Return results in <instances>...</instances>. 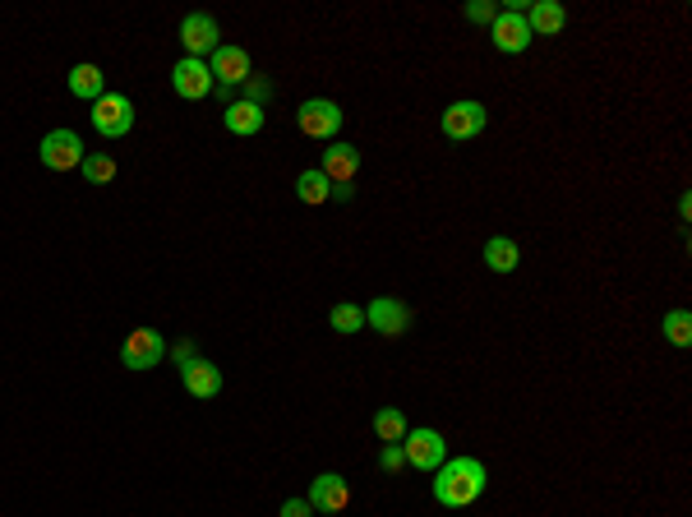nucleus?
<instances>
[{
  "label": "nucleus",
  "mask_w": 692,
  "mask_h": 517,
  "mask_svg": "<svg viewBox=\"0 0 692 517\" xmlns=\"http://www.w3.org/2000/svg\"><path fill=\"white\" fill-rule=\"evenodd\" d=\"M485 467L476 457H448L439 471H434V499L443 508H471L485 494Z\"/></svg>",
  "instance_id": "f257e3e1"
},
{
  "label": "nucleus",
  "mask_w": 692,
  "mask_h": 517,
  "mask_svg": "<svg viewBox=\"0 0 692 517\" xmlns=\"http://www.w3.org/2000/svg\"><path fill=\"white\" fill-rule=\"evenodd\" d=\"M296 125H300V134H310V139L333 144L337 130H342V107H337V102H328V97H310V102H300Z\"/></svg>",
  "instance_id": "f03ea898"
},
{
  "label": "nucleus",
  "mask_w": 692,
  "mask_h": 517,
  "mask_svg": "<svg viewBox=\"0 0 692 517\" xmlns=\"http://www.w3.org/2000/svg\"><path fill=\"white\" fill-rule=\"evenodd\" d=\"M93 130L102 139H120L134 130V102L125 93H102L93 102Z\"/></svg>",
  "instance_id": "7ed1b4c3"
},
{
  "label": "nucleus",
  "mask_w": 692,
  "mask_h": 517,
  "mask_svg": "<svg viewBox=\"0 0 692 517\" xmlns=\"http://www.w3.org/2000/svg\"><path fill=\"white\" fill-rule=\"evenodd\" d=\"M37 157H42V167L47 171H74L84 167V139L74 130H51L42 144H37Z\"/></svg>",
  "instance_id": "20e7f679"
},
{
  "label": "nucleus",
  "mask_w": 692,
  "mask_h": 517,
  "mask_svg": "<svg viewBox=\"0 0 692 517\" xmlns=\"http://www.w3.org/2000/svg\"><path fill=\"white\" fill-rule=\"evenodd\" d=\"M402 453H406V467H416V471H439L443 462H448V444H443V434L439 430H406L402 439Z\"/></svg>",
  "instance_id": "39448f33"
},
{
  "label": "nucleus",
  "mask_w": 692,
  "mask_h": 517,
  "mask_svg": "<svg viewBox=\"0 0 692 517\" xmlns=\"http://www.w3.org/2000/svg\"><path fill=\"white\" fill-rule=\"evenodd\" d=\"M485 125H490V111H485V102H453V107L443 111V134L453 139V144H466V139H480L485 134Z\"/></svg>",
  "instance_id": "423d86ee"
},
{
  "label": "nucleus",
  "mask_w": 692,
  "mask_h": 517,
  "mask_svg": "<svg viewBox=\"0 0 692 517\" xmlns=\"http://www.w3.org/2000/svg\"><path fill=\"white\" fill-rule=\"evenodd\" d=\"M180 47H185V56H194V61L213 56V51L222 47V28H217L213 14H185V19H180Z\"/></svg>",
  "instance_id": "0eeeda50"
},
{
  "label": "nucleus",
  "mask_w": 692,
  "mask_h": 517,
  "mask_svg": "<svg viewBox=\"0 0 692 517\" xmlns=\"http://www.w3.org/2000/svg\"><path fill=\"white\" fill-rule=\"evenodd\" d=\"M162 356H167V337L157 333V328H134L125 337V347H120V365L125 370H153Z\"/></svg>",
  "instance_id": "6e6552de"
},
{
  "label": "nucleus",
  "mask_w": 692,
  "mask_h": 517,
  "mask_svg": "<svg viewBox=\"0 0 692 517\" xmlns=\"http://www.w3.org/2000/svg\"><path fill=\"white\" fill-rule=\"evenodd\" d=\"M310 508L314 513H323V517H333V513H342L346 504H351V485H346V476H337V471H323V476H314L310 481Z\"/></svg>",
  "instance_id": "1a4fd4ad"
},
{
  "label": "nucleus",
  "mask_w": 692,
  "mask_h": 517,
  "mask_svg": "<svg viewBox=\"0 0 692 517\" xmlns=\"http://www.w3.org/2000/svg\"><path fill=\"white\" fill-rule=\"evenodd\" d=\"M171 88H176L185 102H203V97L213 93V70H208V61H194V56H185V61H176V70H171Z\"/></svg>",
  "instance_id": "9d476101"
},
{
  "label": "nucleus",
  "mask_w": 692,
  "mask_h": 517,
  "mask_svg": "<svg viewBox=\"0 0 692 517\" xmlns=\"http://www.w3.org/2000/svg\"><path fill=\"white\" fill-rule=\"evenodd\" d=\"M365 324L383 337H402L406 328H411V310H406L397 296H374V301L365 305Z\"/></svg>",
  "instance_id": "9b49d317"
},
{
  "label": "nucleus",
  "mask_w": 692,
  "mask_h": 517,
  "mask_svg": "<svg viewBox=\"0 0 692 517\" xmlns=\"http://www.w3.org/2000/svg\"><path fill=\"white\" fill-rule=\"evenodd\" d=\"M490 37L503 56H522V51L536 42L531 28H526V19H522V10H499V19L490 24Z\"/></svg>",
  "instance_id": "f8f14e48"
},
{
  "label": "nucleus",
  "mask_w": 692,
  "mask_h": 517,
  "mask_svg": "<svg viewBox=\"0 0 692 517\" xmlns=\"http://www.w3.org/2000/svg\"><path fill=\"white\" fill-rule=\"evenodd\" d=\"M208 70H213V84H222V93H231L236 84H245L250 79V51L240 47H217L213 56H208Z\"/></svg>",
  "instance_id": "ddd939ff"
},
{
  "label": "nucleus",
  "mask_w": 692,
  "mask_h": 517,
  "mask_svg": "<svg viewBox=\"0 0 692 517\" xmlns=\"http://www.w3.org/2000/svg\"><path fill=\"white\" fill-rule=\"evenodd\" d=\"M180 384H185V393H190V397L208 402V397L222 393V370H217L213 361H203V356H194V361L180 365Z\"/></svg>",
  "instance_id": "4468645a"
},
{
  "label": "nucleus",
  "mask_w": 692,
  "mask_h": 517,
  "mask_svg": "<svg viewBox=\"0 0 692 517\" xmlns=\"http://www.w3.org/2000/svg\"><path fill=\"white\" fill-rule=\"evenodd\" d=\"M526 28H531V37H554L563 33V24H568V10H563L559 0H531L522 10Z\"/></svg>",
  "instance_id": "2eb2a0df"
},
{
  "label": "nucleus",
  "mask_w": 692,
  "mask_h": 517,
  "mask_svg": "<svg viewBox=\"0 0 692 517\" xmlns=\"http://www.w3.org/2000/svg\"><path fill=\"white\" fill-rule=\"evenodd\" d=\"M323 176L333 185H346L351 176L360 171V148L356 144H342V139H333V148H323Z\"/></svg>",
  "instance_id": "dca6fc26"
},
{
  "label": "nucleus",
  "mask_w": 692,
  "mask_h": 517,
  "mask_svg": "<svg viewBox=\"0 0 692 517\" xmlns=\"http://www.w3.org/2000/svg\"><path fill=\"white\" fill-rule=\"evenodd\" d=\"M222 125H227L231 134H240V139H250V134L263 130V107H254V102H231L227 111H222Z\"/></svg>",
  "instance_id": "f3484780"
},
{
  "label": "nucleus",
  "mask_w": 692,
  "mask_h": 517,
  "mask_svg": "<svg viewBox=\"0 0 692 517\" xmlns=\"http://www.w3.org/2000/svg\"><path fill=\"white\" fill-rule=\"evenodd\" d=\"M65 84H70L74 97H84V102H97V97L107 93V74L97 70V65H74Z\"/></svg>",
  "instance_id": "a211bd4d"
},
{
  "label": "nucleus",
  "mask_w": 692,
  "mask_h": 517,
  "mask_svg": "<svg viewBox=\"0 0 692 517\" xmlns=\"http://www.w3.org/2000/svg\"><path fill=\"white\" fill-rule=\"evenodd\" d=\"M485 264H490L494 273H513V268L522 264V250H517L513 236H490V241H485Z\"/></svg>",
  "instance_id": "6ab92c4d"
},
{
  "label": "nucleus",
  "mask_w": 692,
  "mask_h": 517,
  "mask_svg": "<svg viewBox=\"0 0 692 517\" xmlns=\"http://www.w3.org/2000/svg\"><path fill=\"white\" fill-rule=\"evenodd\" d=\"M296 199L300 204H328L333 199V181L323 171H300L296 176Z\"/></svg>",
  "instance_id": "aec40b11"
},
{
  "label": "nucleus",
  "mask_w": 692,
  "mask_h": 517,
  "mask_svg": "<svg viewBox=\"0 0 692 517\" xmlns=\"http://www.w3.org/2000/svg\"><path fill=\"white\" fill-rule=\"evenodd\" d=\"M374 434H379L383 444H402L406 439V416L397 407H379L374 411Z\"/></svg>",
  "instance_id": "412c9836"
},
{
  "label": "nucleus",
  "mask_w": 692,
  "mask_h": 517,
  "mask_svg": "<svg viewBox=\"0 0 692 517\" xmlns=\"http://www.w3.org/2000/svg\"><path fill=\"white\" fill-rule=\"evenodd\" d=\"M328 324H333L337 333H360V328H365V305H356V301L333 305V310H328Z\"/></svg>",
  "instance_id": "4be33fe9"
},
{
  "label": "nucleus",
  "mask_w": 692,
  "mask_h": 517,
  "mask_svg": "<svg viewBox=\"0 0 692 517\" xmlns=\"http://www.w3.org/2000/svg\"><path fill=\"white\" fill-rule=\"evenodd\" d=\"M79 171H84L93 185H111V181H116V162H111V153H88Z\"/></svg>",
  "instance_id": "5701e85b"
},
{
  "label": "nucleus",
  "mask_w": 692,
  "mask_h": 517,
  "mask_svg": "<svg viewBox=\"0 0 692 517\" xmlns=\"http://www.w3.org/2000/svg\"><path fill=\"white\" fill-rule=\"evenodd\" d=\"M660 328H665V337L674 342V347H688V342H692V314L688 310H669Z\"/></svg>",
  "instance_id": "b1692460"
},
{
  "label": "nucleus",
  "mask_w": 692,
  "mask_h": 517,
  "mask_svg": "<svg viewBox=\"0 0 692 517\" xmlns=\"http://www.w3.org/2000/svg\"><path fill=\"white\" fill-rule=\"evenodd\" d=\"M462 14L471 24H494V19H499V5H494V0H471Z\"/></svg>",
  "instance_id": "393cba45"
},
{
  "label": "nucleus",
  "mask_w": 692,
  "mask_h": 517,
  "mask_svg": "<svg viewBox=\"0 0 692 517\" xmlns=\"http://www.w3.org/2000/svg\"><path fill=\"white\" fill-rule=\"evenodd\" d=\"M268 97H273V84H268L263 74H259V79H254V74H250V79H245V102H254V107H263Z\"/></svg>",
  "instance_id": "a878e982"
},
{
  "label": "nucleus",
  "mask_w": 692,
  "mask_h": 517,
  "mask_svg": "<svg viewBox=\"0 0 692 517\" xmlns=\"http://www.w3.org/2000/svg\"><path fill=\"white\" fill-rule=\"evenodd\" d=\"M379 467H383V471H402V467H406V453H402V444H383V453H379Z\"/></svg>",
  "instance_id": "bb28decb"
},
{
  "label": "nucleus",
  "mask_w": 692,
  "mask_h": 517,
  "mask_svg": "<svg viewBox=\"0 0 692 517\" xmlns=\"http://www.w3.org/2000/svg\"><path fill=\"white\" fill-rule=\"evenodd\" d=\"M282 517H314L310 499H287V504H282Z\"/></svg>",
  "instance_id": "cd10ccee"
},
{
  "label": "nucleus",
  "mask_w": 692,
  "mask_h": 517,
  "mask_svg": "<svg viewBox=\"0 0 692 517\" xmlns=\"http://www.w3.org/2000/svg\"><path fill=\"white\" fill-rule=\"evenodd\" d=\"M171 356H176V365H185V361H194L199 351H194V342L185 337V342H176V347H171Z\"/></svg>",
  "instance_id": "c85d7f7f"
},
{
  "label": "nucleus",
  "mask_w": 692,
  "mask_h": 517,
  "mask_svg": "<svg viewBox=\"0 0 692 517\" xmlns=\"http://www.w3.org/2000/svg\"><path fill=\"white\" fill-rule=\"evenodd\" d=\"M333 517H342V513H333Z\"/></svg>",
  "instance_id": "c756f323"
}]
</instances>
